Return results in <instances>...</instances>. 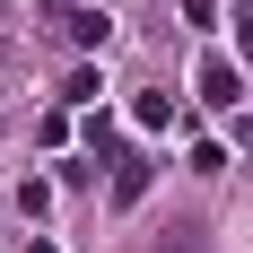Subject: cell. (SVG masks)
Returning a JSON list of instances; mask_svg holds the SVG:
<instances>
[{"mask_svg":"<svg viewBox=\"0 0 253 253\" xmlns=\"http://www.w3.org/2000/svg\"><path fill=\"white\" fill-rule=\"evenodd\" d=\"M192 87H201V105H236V96H245V70H236V61H218V52H210V61H201V79H192Z\"/></svg>","mask_w":253,"mask_h":253,"instance_id":"obj_1","label":"cell"},{"mask_svg":"<svg viewBox=\"0 0 253 253\" xmlns=\"http://www.w3.org/2000/svg\"><path fill=\"white\" fill-rule=\"evenodd\" d=\"M114 166H123V175H114V201H140V192H149V157H114Z\"/></svg>","mask_w":253,"mask_h":253,"instance_id":"obj_2","label":"cell"},{"mask_svg":"<svg viewBox=\"0 0 253 253\" xmlns=\"http://www.w3.org/2000/svg\"><path fill=\"white\" fill-rule=\"evenodd\" d=\"M245 61H253V0H245Z\"/></svg>","mask_w":253,"mask_h":253,"instance_id":"obj_5","label":"cell"},{"mask_svg":"<svg viewBox=\"0 0 253 253\" xmlns=\"http://www.w3.org/2000/svg\"><path fill=\"white\" fill-rule=\"evenodd\" d=\"M157 253H201V227H175V236H166Z\"/></svg>","mask_w":253,"mask_h":253,"instance_id":"obj_4","label":"cell"},{"mask_svg":"<svg viewBox=\"0 0 253 253\" xmlns=\"http://www.w3.org/2000/svg\"><path fill=\"white\" fill-rule=\"evenodd\" d=\"M61 26H70V44H105V18H96V9H70Z\"/></svg>","mask_w":253,"mask_h":253,"instance_id":"obj_3","label":"cell"}]
</instances>
